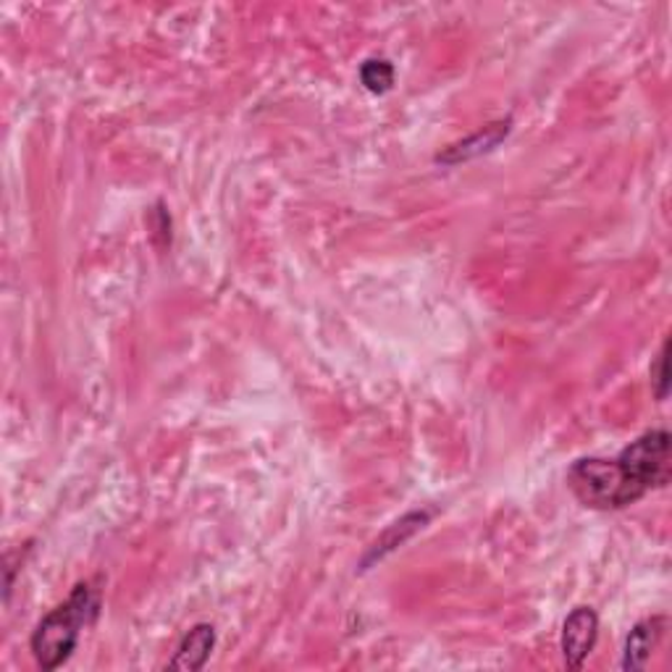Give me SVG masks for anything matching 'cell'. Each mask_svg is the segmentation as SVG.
Returning a JSON list of instances; mask_svg holds the SVG:
<instances>
[{
    "instance_id": "obj_1",
    "label": "cell",
    "mask_w": 672,
    "mask_h": 672,
    "mask_svg": "<svg viewBox=\"0 0 672 672\" xmlns=\"http://www.w3.org/2000/svg\"><path fill=\"white\" fill-rule=\"evenodd\" d=\"M672 475L670 433L646 431L618 458H583L570 465L568 487L591 510H623L649 491L668 487Z\"/></svg>"
},
{
    "instance_id": "obj_2",
    "label": "cell",
    "mask_w": 672,
    "mask_h": 672,
    "mask_svg": "<svg viewBox=\"0 0 672 672\" xmlns=\"http://www.w3.org/2000/svg\"><path fill=\"white\" fill-rule=\"evenodd\" d=\"M98 610L100 596L92 583H77L67 602L50 610L34 628L32 639H29L34 662L48 672L67 664L69 656L77 652L82 631L98 618Z\"/></svg>"
},
{
    "instance_id": "obj_3",
    "label": "cell",
    "mask_w": 672,
    "mask_h": 672,
    "mask_svg": "<svg viewBox=\"0 0 672 672\" xmlns=\"http://www.w3.org/2000/svg\"><path fill=\"white\" fill-rule=\"evenodd\" d=\"M599 639V615L591 606H578L562 625L560 649L570 670H581L594 652Z\"/></svg>"
},
{
    "instance_id": "obj_4",
    "label": "cell",
    "mask_w": 672,
    "mask_h": 672,
    "mask_svg": "<svg viewBox=\"0 0 672 672\" xmlns=\"http://www.w3.org/2000/svg\"><path fill=\"white\" fill-rule=\"evenodd\" d=\"M664 625L668 620L664 618H646L641 620L639 625H633V631L628 633L625 639V649H623V670H644L646 662L652 660L654 649L660 646L662 635H664Z\"/></svg>"
},
{
    "instance_id": "obj_5",
    "label": "cell",
    "mask_w": 672,
    "mask_h": 672,
    "mask_svg": "<svg viewBox=\"0 0 672 672\" xmlns=\"http://www.w3.org/2000/svg\"><path fill=\"white\" fill-rule=\"evenodd\" d=\"M215 646V628L208 623L194 625L190 633L179 641L177 652H173V660L169 662V670H184V672H194L205 668V662L211 660V652Z\"/></svg>"
},
{
    "instance_id": "obj_6",
    "label": "cell",
    "mask_w": 672,
    "mask_h": 672,
    "mask_svg": "<svg viewBox=\"0 0 672 672\" xmlns=\"http://www.w3.org/2000/svg\"><path fill=\"white\" fill-rule=\"evenodd\" d=\"M510 127L512 121H497V124H489L487 129H481L479 134L468 137V140H462L458 144H452L447 153L439 156V161L442 163H460V161H468V158L473 156H481V153H489V150H494L497 144H500L504 137L510 134Z\"/></svg>"
},
{
    "instance_id": "obj_7",
    "label": "cell",
    "mask_w": 672,
    "mask_h": 672,
    "mask_svg": "<svg viewBox=\"0 0 672 672\" xmlns=\"http://www.w3.org/2000/svg\"><path fill=\"white\" fill-rule=\"evenodd\" d=\"M360 82L365 84V90L375 92V96H384L392 90L394 84V67L384 58H371L360 67Z\"/></svg>"
},
{
    "instance_id": "obj_8",
    "label": "cell",
    "mask_w": 672,
    "mask_h": 672,
    "mask_svg": "<svg viewBox=\"0 0 672 672\" xmlns=\"http://www.w3.org/2000/svg\"><path fill=\"white\" fill-rule=\"evenodd\" d=\"M668 352H670V342H664L660 355H656L654 365H652V389H654L656 400H660V402L668 400V387H670V381H668Z\"/></svg>"
}]
</instances>
